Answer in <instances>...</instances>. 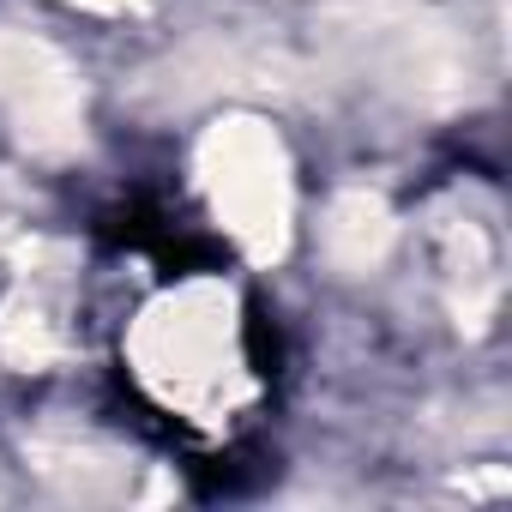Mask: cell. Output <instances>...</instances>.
Instances as JSON below:
<instances>
[{
	"label": "cell",
	"instance_id": "cell-1",
	"mask_svg": "<svg viewBox=\"0 0 512 512\" xmlns=\"http://www.w3.org/2000/svg\"><path fill=\"white\" fill-rule=\"evenodd\" d=\"M127 356H133V374L145 380V392L193 422H223L253 392L235 296L223 284H181V290L157 296L133 320Z\"/></svg>",
	"mask_w": 512,
	"mask_h": 512
},
{
	"label": "cell",
	"instance_id": "cell-2",
	"mask_svg": "<svg viewBox=\"0 0 512 512\" xmlns=\"http://www.w3.org/2000/svg\"><path fill=\"white\" fill-rule=\"evenodd\" d=\"M199 187L211 199V217L229 229V241L247 260H284L296 229V181L290 151L260 115H223L199 139Z\"/></svg>",
	"mask_w": 512,
	"mask_h": 512
},
{
	"label": "cell",
	"instance_id": "cell-3",
	"mask_svg": "<svg viewBox=\"0 0 512 512\" xmlns=\"http://www.w3.org/2000/svg\"><path fill=\"white\" fill-rule=\"evenodd\" d=\"M356 61L374 73V85L398 91L422 109H452L470 91V49L446 19H434L416 0H368L350 19Z\"/></svg>",
	"mask_w": 512,
	"mask_h": 512
},
{
	"label": "cell",
	"instance_id": "cell-4",
	"mask_svg": "<svg viewBox=\"0 0 512 512\" xmlns=\"http://www.w3.org/2000/svg\"><path fill=\"white\" fill-rule=\"evenodd\" d=\"M0 115L31 157H73L85 145L79 67L31 31H0Z\"/></svg>",
	"mask_w": 512,
	"mask_h": 512
},
{
	"label": "cell",
	"instance_id": "cell-5",
	"mask_svg": "<svg viewBox=\"0 0 512 512\" xmlns=\"http://www.w3.org/2000/svg\"><path fill=\"white\" fill-rule=\"evenodd\" d=\"M434 260H440V290L458 314L464 332H482L500 308V247H494V229L470 211V205H452L434 217Z\"/></svg>",
	"mask_w": 512,
	"mask_h": 512
},
{
	"label": "cell",
	"instance_id": "cell-6",
	"mask_svg": "<svg viewBox=\"0 0 512 512\" xmlns=\"http://www.w3.org/2000/svg\"><path fill=\"white\" fill-rule=\"evenodd\" d=\"M0 356L37 374L67 356V290L49 272L19 278V290L0 302Z\"/></svg>",
	"mask_w": 512,
	"mask_h": 512
},
{
	"label": "cell",
	"instance_id": "cell-7",
	"mask_svg": "<svg viewBox=\"0 0 512 512\" xmlns=\"http://www.w3.org/2000/svg\"><path fill=\"white\" fill-rule=\"evenodd\" d=\"M392 235H398V217L374 187H344L326 205V253L344 272H374L392 253Z\"/></svg>",
	"mask_w": 512,
	"mask_h": 512
},
{
	"label": "cell",
	"instance_id": "cell-8",
	"mask_svg": "<svg viewBox=\"0 0 512 512\" xmlns=\"http://www.w3.org/2000/svg\"><path fill=\"white\" fill-rule=\"evenodd\" d=\"M79 7H91V13H133L139 0H79Z\"/></svg>",
	"mask_w": 512,
	"mask_h": 512
}]
</instances>
